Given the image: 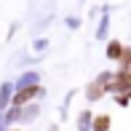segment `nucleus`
Masks as SVG:
<instances>
[{
  "mask_svg": "<svg viewBox=\"0 0 131 131\" xmlns=\"http://www.w3.org/2000/svg\"><path fill=\"white\" fill-rule=\"evenodd\" d=\"M107 53H110L112 59H118V56H121V46H118V43H110V48H107Z\"/></svg>",
  "mask_w": 131,
  "mask_h": 131,
  "instance_id": "obj_6",
  "label": "nucleus"
},
{
  "mask_svg": "<svg viewBox=\"0 0 131 131\" xmlns=\"http://www.w3.org/2000/svg\"><path fill=\"white\" fill-rule=\"evenodd\" d=\"M107 123H110V118H107V115H99L96 121H94V126H96V131H107Z\"/></svg>",
  "mask_w": 131,
  "mask_h": 131,
  "instance_id": "obj_5",
  "label": "nucleus"
},
{
  "mask_svg": "<svg viewBox=\"0 0 131 131\" xmlns=\"http://www.w3.org/2000/svg\"><path fill=\"white\" fill-rule=\"evenodd\" d=\"M38 91H40L38 86H32V88H24V91H21L19 96H16V104H24L27 99H32V96H35V94H38Z\"/></svg>",
  "mask_w": 131,
  "mask_h": 131,
  "instance_id": "obj_3",
  "label": "nucleus"
},
{
  "mask_svg": "<svg viewBox=\"0 0 131 131\" xmlns=\"http://www.w3.org/2000/svg\"><path fill=\"white\" fill-rule=\"evenodd\" d=\"M118 62L123 64V70H126V72H131V48L121 51V56H118Z\"/></svg>",
  "mask_w": 131,
  "mask_h": 131,
  "instance_id": "obj_4",
  "label": "nucleus"
},
{
  "mask_svg": "<svg viewBox=\"0 0 131 131\" xmlns=\"http://www.w3.org/2000/svg\"><path fill=\"white\" fill-rule=\"evenodd\" d=\"M110 80H112L110 88H112L115 94H131V72H126V70H123V72L112 75Z\"/></svg>",
  "mask_w": 131,
  "mask_h": 131,
  "instance_id": "obj_1",
  "label": "nucleus"
},
{
  "mask_svg": "<svg viewBox=\"0 0 131 131\" xmlns=\"http://www.w3.org/2000/svg\"><path fill=\"white\" fill-rule=\"evenodd\" d=\"M107 80H110V75H102V78L88 88V96H91V99H99V96L104 94V88H107Z\"/></svg>",
  "mask_w": 131,
  "mask_h": 131,
  "instance_id": "obj_2",
  "label": "nucleus"
}]
</instances>
